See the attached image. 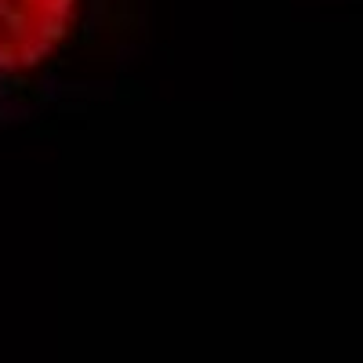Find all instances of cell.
<instances>
[{"label": "cell", "mask_w": 363, "mask_h": 363, "mask_svg": "<svg viewBox=\"0 0 363 363\" xmlns=\"http://www.w3.org/2000/svg\"><path fill=\"white\" fill-rule=\"evenodd\" d=\"M87 0H0V84L44 77L77 44Z\"/></svg>", "instance_id": "6da1fadb"}]
</instances>
